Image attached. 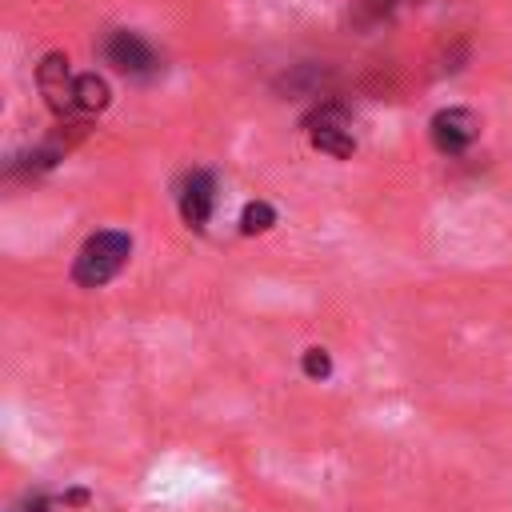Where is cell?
I'll list each match as a JSON object with an SVG mask.
<instances>
[{
	"label": "cell",
	"mask_w": 512,
	"mask_h": 512,
	"mask_svg": "<svg viewBox=\"0 0 512 512\" xmlns=\"http://www.w3.org/2000/svg\"><path fill=\"white\" fill-rule=\"evenodd\" d=\"M128 252H132V240L124 232H96V236H88L80 256H76V268H72L76 284H84V288L108 284L124 268Z\"/></svg>",
	"instance_id": "cell-1"
},
{
	"label": "cell",
	"mask_w": 512,
	"mask_h": 512,
	"mask_svg": "<svg viewBox=\"0 0 512 512\" xmlns=\"http://www.w3.org/2000/svg\"><path fill=\"white\" fill-rule=\"evenodd\" d=\"M36 80H40L44 104H48L56 116H64V120H68V116H76V112H80V104H76V80H80V76H72L68 56H60V52L44 56V60H40Z\"/></svg>",
	"instance_id": "cell-2"
},
{
	"label": "cell",
	"mask_w": 512,
	"mask_h": 512,
	"mask_svg": "<svg viewBox=\"0 0 512 512\" xmlns=\"http://www.w3.org/2000/svg\"><path fill=\"white\" fill-rule=\"evenodd\" d=\"M308 136H312V144L320 152H332V156H352V148H356L352 128H348V116L336 104H328V108H320V112L308 116Z\"/></svg>",
	"instance_id": "cell-3"
},
{
	"label": "cell",
	"mask_w": 512,
	"mask_h": 512,
	"mask_svg": "<svg viewBox=\"0 0 512 512\" xmlns=\"http://www.w3.org/2000/svg\"><path fill=\"white\" fill-rule=\"evenodd\" d=\"M104 56H108L112 68H120V72H128V76H148V72L156 68V52H152L136 32H124V28L104 40Z\"/></svg>",
	"instance_id": "cell-4"
},
{
	"label": "cell",
	"mask_w": 512,
	"mask_h": 512,
	"mask_svg": "<svg viewBox=\"0 0 512 512\" xmlns=\"http://www.w3.org/2000/svg\"><path fill=\"white\" fill-rule=\"evenodd\" d=\"M480 132V120L468 108H444L432 116V144L440 152H464Z\"/></svg>",
	"instance_id": "cell-5"
},
{
	"label": "cell",
	"mask_w": 512,
	"mask_h": 512,
	"mask_svg": "<svg viewBox=\"0 0 512 512\" xmlns=\"http://www.w3.org/2000/svg\"><path fill=\"white\" fill-rule=\"evenodd\" d=\"M212 204H216V184L208 172H192L180 188V216L192 224V228H204L208 216H212Z\"/></svg>",
	"instance_id": "cell-6"
},
{
	"label": "cell",
	"mask_w": 512,
	"mask_h": 512,
	"mask_svg": "<svg viewBox=\"0 0 512 512\" xmlns=\"http://www.w3.org/2000/svg\"><path fill=\"white\" fill-rule=\"evenodd\" d=\"M76 104H80V112H84V116L100 112V108L108 104V84H104L96 72L80 76V80H76Z\"/></svg>",
	"instance_id": "cell-7"
},
{
	"label": "cell",
	"mask_w": 512,
	"mask_h": 512,
	"mask_svg": "<svg viewBox=\"0 0 512 512\" xmlns=\"http://www.w3.org/2000/svg\"><path fill=\"white\" fill-rule=\"evenodd\" d=\"M272 220H276V212H272L268 204H260V200H256V204H248V208H244V216H240V228L252 236V232H264V228H272Z\"/></svg>",
	"instance_id": "cell-8"
},
{
	"label": "cell",
	"mask_w": 512,
	"mask_h": 512,
	"mask_svg": "<svg viewBox=\"0 0 512 512\" xmlns=\"http://www.w3.org/2000/svg\"><path fill=\"white\" fill-rule=\"evenodd\" d=\"M304 372H308V376H328V372H332L328 352H324V348H308V352H304Z\"/></svg>",
	"instance_id": "cell-9"
}]
</instances>
